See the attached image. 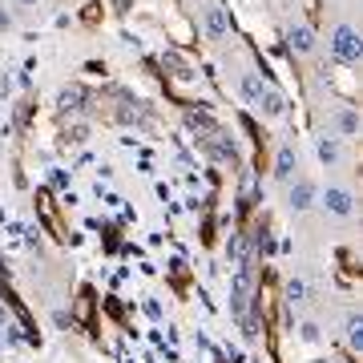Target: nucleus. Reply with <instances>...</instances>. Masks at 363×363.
Masks as SVG:
<instances>
[{"mask_svg":"<svg viewBox=\"0 0 363 363\" xmlns=\"http://www.w3.org/2000/svg\"><path fill=\"white\" fill-rule=\"evenodd\" d=\"M327 49H331V57H335L339 65H355V61H359V33H355V25H335L331 28Z\"/></svg>","mask_w":363,"mask_h":363,"instance_id":"nucleus-1","label":"nucleus"},{"mask_svg":"<svg viewBox=\"0 0 363 363\" xmlns=\"http://www.w3.org/2000/svg\"><path fill=\"white\" fill-rule=\"evenodd\" d=\"M315 202H319L327 214H335V218H351V214H355V194L343 190V186H327V190H319Z\"/></svg>","mask_w":363,"mask_h":363,"instance_id":"nucleus-2","label":"nucleus"},{"mask_svg":"<svg viewBox=\"0 0 363 363\" xmlns=\"http://www.w3.org/2000/svg\"><path fill=\"white\" fill-rule=\"evenodd\" d=\"M315 198H319V186L307 178L291 182V190H286V206H291V214H307V210L315 206Z\"/></svg>","mask_w":363,"mask_h":363,"instance_id":"nucleus-3","label":"nucleus"},{"mask_svg":"<svg viewBox=\"0 0 363 363\" xmlns=\"http://www.w3.org/2000/svg\"><path fill=\"white\" fill-rule=\"evenodd\" d=\"M202 33H206L210 40H222L230 33V13H226L222 4H210L206 13H202Z\"/></svg>","mask_w":363,"mask_h":363,"instance_id":"nucleus-4","label":"nucleus"},{"mask_svg":"<svg viewBox=\"0 0 363 363\" xmlns=\"http://www.w3.org/2000/svg\"><path fill=\"white\" fill-rule=\"evenodd\" d=\"M295 169H298V150H295V142H283L279 150H274V178L279 182H291L295 178Z\"/></svg>","mask_w":363,"mask_h":363,"instance_id":"nucleus-5","label":"nucleus"},{"mask_svg":"<svg viewBox=\"0 0 363 363\" xmlns=\"http://www.w3.org/2000/svg\"><path fill=\"white\" fill-rule=\"evenodd\" d=\"M286 45H291L295 57H311L315 45H319V37H315L307 25H291V28H286Z\"/></svg>","mask_w":363,"mask_h":363,"instance_id":"nucleus-6","label":"nucleus"},{"mask_svg":"<svg viewBox=\"0 0 363 363\" xmlns=\"http://www.w3.org/2000/svg\"><path fill=\"white\" fill-rule=\"evenodd\" d=\"M85 105H89V93L81 89V85H69V89L57 93V109L61 113H81Z\"/></svg>","mask_w":363,"mask_h":363,"instance_id":"nucleus-7","label":"nucleus"},{"mask_svg":"<svg viewBox=\"0 0 363 363\" xmlns=\"http://www.w3.org/2000/svg\"><path fill=\"white\" fill-rule=\"evenodd\" d=\"M238 93H242L250 105H259V97L267 93V85H262L259 73H242V77H238Z\"/></svg>","mask_w":363,"mask_h":363,"instance_id":"nucleus-8","label":"nucleus"},{"mask_svg":"<svg viewBox=\"0 0 363 363\" xmlns=\"http://www.w3.org/2000/svg\"><path fill=\"white\" fill-rule=\"evenodd\" d=\"M331 121H335V130L343 133V138H351V133H359V113H355L351 105H343V109H335V117H331Z\"/></svg>","mask_w":363,"mask_h":363,"instance_id":"nucleus-9","label":"nucleus"},{"mask_svg":"<svg viewBox=\"0 0 363 363\" xmlns=\"http://www.w3.org/2000/svg\"><path fill=\"white\" fill-rule=\"evenodd\" d=\"M343 339H347V347H351V351H363V315H347Z\"/></svg>","mask_w":363,"mask_h":363,"instance_id":"nucleus-10","label":"nucleus"},{"mask_svg":"<svg viewBox=\"0 0 363 363\" xmlns=\"http://www.w3.org/2000/svg\"><path fill=\"white\" fill-rule=\"evenodd\" d=\"M259 105H262V113H267V117H283L286 113V97H283V93H274V89L262 93Z\"/></svg>","mask_w":363,"mask_h":363,"instance_id":"nucleus-11","label":"nucleus"},{"mask_svg":"<svg viewBox=\"0 0 363 363\" xmlns=\"http://www.w3.org/2000/svg\"><path fill=\"white\" fill-rule=\"evenodd\" d=\"M339 157H343L339 138H319V162H323V166H335Z\"/></svg>","mask_w":363,"mask_h":363,"instance_id":"nucleus-12","label":"nucleus"},{"mask_svg":"<svg viewBox=\"0 0 363 363\" xmlns=\"http://www.w3.org/2000/svg\"><path fill=\"white\" fill-rule=\"evenodd\" d=\"M307 298H311V286H307V279H291V283H286V303H291V307H303Z\"/></svg>","mask_w":363,"mask_h":363,"instance_id":"nucleus-13","label":"nucleus"},{"mask_svg":"<svg viewBox=\"0 0 363 363\" xmlns=\"http://www.w3.org/2000/svg\"><path fill=\"white\" fill-rule=\"evenodd\" d=\"M238 323H242V339H247V343H255V339H259V319H255V315H242Z\"/></svg>","mask_w":363,"mask_h":363,"instance_id":"nucleus-14","label":"nucleus"},{"mask_svg":"<svg viewBox=\"0 0 363 363\" xmlns=\"http://www.w3.org/2000/svg\"><path fill=\"white\" fill-rule=\"evenodd\" d=\"M298 339H303V343H319V323H311V319L298 323Z\"/></svg>","mask_w":363,"mask_h":363,"instance_id":"nucleus-15","label":"nucleus"},{"mask_svg":"<svg viewBox=\"0 0 363 363\" xmlns=\"http://www.w3.org/2000/svg\"><path fill=\"white\" fill-rule=\"evenodd\" d=\"M85 133H89V130H85V125H73V130H69V142H85Z\"/></svg>","mask_w":363,"mask_h":363,"instance_id":"nucleus-16","label":"nucleus"},{"mask_svg":"<svg viewBox=\"0 0 363 363\" xmlns=\"http://www.w3.org/2000/svg\"><path fill=\"white\" fill-rule=\"evenodd\" d=\"M9 28H13V13H9V9H0V33H9Z\"/></svg>","mask_w":363,"mask_h":363,"instance_id":"nucleus-17","label":"nucleus"},{"mask_svg":"<svg viewBox=\"0 0 363 363\" xmlns=\"http://www.w3.org/2000/svg\"><path fill=\"white\" fill-rule=\"evenodd\" d=\"M4 323H9V311H4V303H0V331H4Z\"/></svg>","mask_w":363,"mask_h":363,"instance_id":"nucleus-18","label":"nucleus"},{"mask_svg":"<svg viewBox=\"0 0 363 363\" xmlns=\"http://www.w3.org/2000/svg\"><path fill=\"white\" fill-rule=\"evenodd\" d=\"M16 4H21V9H37L40 0H16Z\"/></svg>","mask_w":363,"mask_h":363,"instance_id":"nucleus-19","label":"nucleus"},{"mask_svg":"<svg viewBox=\"0 0 363 363\" xmlns=\"http://www.w3.org/2000/svg\"><path fill=\"white\" fill-rule=\"evenodd\" d=\"M0 351H4V343H0Z\"/></svg>","mask_w":363,"mask_h":363,"instance_id":"nucleus-20","label":"nucleus"}]
</instances>
